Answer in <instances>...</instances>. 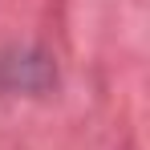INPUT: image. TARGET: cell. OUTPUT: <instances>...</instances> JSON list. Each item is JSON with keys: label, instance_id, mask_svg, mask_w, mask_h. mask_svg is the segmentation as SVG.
Masks as SVG:
<instances>
[{"label": "cell", "instance_id": "1", "mask_svg": "<svg viewBox=\"0 0 150 150\" xmlns=\"http://www.w3.org/2000/svg\"><path fill=\"white\" fill-rule=\"evenodd\" d=\"M53 81H57V69H53L49 53H41V49H12L0 57V89L45 93Z\"/></svg>", "mask_w": 150, "mask_h": 150}]
</instances>
